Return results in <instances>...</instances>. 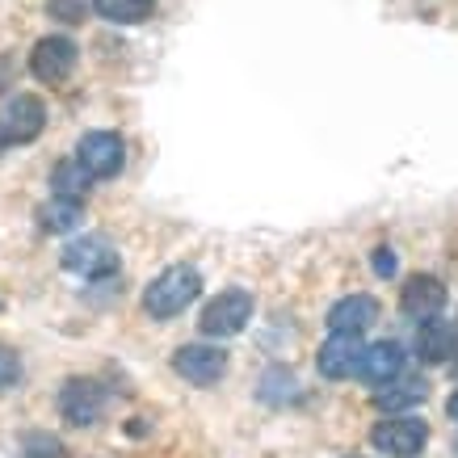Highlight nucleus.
I'll return each mask as SVG.
<instances>
[{
	"mask_svg": "<svg viewBox=\"0 0 458 458\" xmlns=\"http://www.w3.org/2000/svg\"><path fill=\"white\" fill-rule=\"evenodd\" d=\"M59 412L68 425L84 429V425H98L106 417V391L93 383V378H68L59 387Z\"/></svg>",
	"mask_w": 458,
	"mask_h": 458,
	"instance_id": "obj_7",
	"label": "nucleus"
},
{
	"mask_svg": "<svg viewBox=\"0 0 458 458\" xmlns=\"http://www.w3.org/2000/svg\"><path fill=\"white\" fill-rule=\"evenodd\" d=\"M76 160H81L93 177H118L126 165V143L114 131H89L76 143Z\"/></svg>",
	"mask_w": 458,
	"mask_h": 458,
	"instance_id": "obj_6",
	"label": "nucleus"
},
{
	"mask_svg": "<svg viewBox=\"0 0 458 458\" xmlns=\"http://www.w3.org/2000/svg\"><path fill=\"white\" fill-rule=\"evenodd\" d=\"M38 219H42V227H47V232H76V227H81V219H84V207L76 202V198L51 194V202L38 210Z\"/></svg>",
	"mask_w": 458,
	"mask_h": 458,
	"instance_id": "obj_17",
	"label": "nucleus"
},
{
	"mask_svg": "<svg viewBox=\"0 0 458 458\" xmlns=\"http://www.w3.org/2000/svg\"><path fill=\"white\" fill-rule=\"evenodd\" d=\"M202 294V274L194 265H168L165 274H156L143 291V311L152 319H173Z\"/></svg>",
	"mask_w": 458,
	"mask_h": 458,
	"instance_id": "obj_1",
	"label": "nucleus"
},
{
	"mask_svg": "<svg viewBox=\"0 0 458 458\" xmlns=\"http://www.w3.org/2000/svg\"><path fill=\"white\" fill-rule=\"evenodd\" d=\"M370 265H375L378 278H395V269H400V261H395V252H391V249H375Z\"/></svg>",
	"mask_w": 458,
	"mask_h": 458,
	"instance_id": "obj_22",
	"label": "nucleus"
},
{
	"mask_svg": "<svg viewBox=\"0 0 458 458\" xmlns=\"http://www.w3.org/2000/svg\"><path fill=\"white\" fill-rule=\"evenodd\" d=\"M64 269L68 274H76V278H110L114 269H118V249H114L106 236H81L72 240V244H64Z\"/></svg>",
	"mask_w": 458,
	"mask_h": 458,
	"instance_id": "obj_4",
	"label": "nucleus"
},
{
	"mask_svg": "<svg viewBox=\"0 0 458 458\" xmlns=\"http://www.w3.org/2000/svg\"><path fill=\"white\" fill-rule=\"evenodd\" d=\"M173 370L194 387H215L227 375V353L219 345H181L173 353Z\"/></svg>",
	"mask_w": 458,
	"mask_h": 458,
	"instance_id": "obj_8",
	"label": "nucleus"
},
{
	"mask_svg": "<svg viewBox=\"0 0 458 458\" xmlns=\"http://www.w3.org/2000/svg\"><path fill=\"white\" fill-rule=\"evenodd\" d=\"M378 319V299L370 294H349L328 311V333H366Z\"/></svg>",
	"mask_w": 458,
	"mask_h": 458,
	"instance_id": "obj_14",
	"label": "nucleus"
},
{
	"mask_svg": "<svg viewBox=\"0 0 458 458\" xmlns=\"http://www.w3.org/2000/svg\"><path fill=\"white\" fill-rule=\"evenodd\" d=\"M358 375L366 378V383H375V387H387L391 378L403 375V349L395 345V341H375V345H366Z\"/></svg>",
	"mask_w": 458,
	"mask_h": 458,
	"instance_id": "obj_13",
	"label": "nucleus"
},
{
	"mask_svg": "<svg viewBox=\"0 0 458 458\" xmlns=\"http://www.w3.org/2000/svg\"><path fill=\"white\" fill-rule=\"evenodd\" d=\"M21 383V358H17L13 349L0 345V391H9Z\"/></svg>",
	"mask_w": 458,
	"mask_h": 458,
	"instance_id": "obj_21",
	"label": "nucleus"
},
{
	"mask_svg": "<svg viewBox=\"0 0 458 458\" xmlns=\"http://www.w3.org/2000/svg\"><path fill=\"white\" fill-rule=\"evenodd\" d=\"M93 9L110 26H143L156 13V0H93Z\"/></svg>",
	"mask_w": 458,
	"mask_h": 458,
	"instance_id": "obj_15",
	"label": "nucleus"
},
{
	"mask_svg": "<svg viewBox=\"0 0 458 458\" xmlns=\"http://www.w3.org/2000/svg\"><path fill=\"white\" fill-rule=\"evenodd\" d=\"M445 307V286L433 274H412V278L403 282L400 291V311L408 319H417V324H425V319L442 316Z\"/></svg>",
	"mask_w": 458,
	"mask_h": 458,
	"instance_id": "obj_11",
	"label": "nucleus"
},
{
	"mask_svg": "<svg viewBox=\"0 0 458 458\" xmlns=\"http://www.w3.org/2000/svg\"><path fill=\"white\" fill-rule=\"evenodd\" d=\"M249 319H252V294L232 286V291H223L219 299H210V303L202 307L198 328H202V336H210V341H227V336L244 333Z\"/></svg>",
	"mask_w": 458,
	"mask_h": 458,
	"instance_id": "obj_2",
	"label": "nucleus"
},
{
	"mask_svg": "<svg viewBox=\"0 0 458 458\" xmlns=\"http://www.w3.org/2000/svg\"><path fill=\"white\" fill-rule=\"evenodd\" d=\"M47 126V106L34 93H17L4 110H0V148H21L34 143Z\"/></svg>",
	"mask_w": 458,
	"mask_h": 458,
	"instance_id": "obj_3",
	"label": "nucleus"
},
{
	"mask_svg": "<svg viewBox=\"0 0 458 458\" xmlns=\"http://www.w3.org/2000/svg\"><path fill=\"white\" fill-rule=\"evenodd\" d=\"M89 185H93V173H89L81 160H64V165H55V173H51V194H59V198L84 202V198H89Z\"/></svg>",
	"mask_w": 458,
	"mask_h": 458,
	"instance_id": "obj_16",
	"label": "nucleus"
},
{
	"mask_svg": "<svg viewBox=\"0 0 458 458\" xmlns=\"http://www.w3.org/2000/svg\"><path fill=\"white\" fill-rule=\"evenodd\" d=\"M425 395H429L425 378H408V383H395V378H391L387 391H375V403L378 408H408V403H420Z\"/></svg>",
	"mask_w": 458,
	"mask_h": 458,
	"instance_id": "obj_18",
	"label": "nucleus"
},
{
	"mask_svg": "<svg viewBox=\"0 0 458 458\" xmlns=\"http://www.w3.org/2000/svg\"><path fill=\"white\" fill-rule=\"evenodd\" d=\"M375 450L391 458H417L425 445H429V425L417 417H391V420H378L375 433H370Z\"/></svg>",
	"mask_w": 458,
	"mask_h": 458,
	"instance_id": "obj_5",
	"label": "nucleus"
},
{
	"mask_svg": "<svg viewBox=\"0 0 458 458\" xmlns=\"http://www.w3.org/2000/svg\"><path fill=\"white\" fill-rule=\"evenodd\" d=\"M76 59H81L76 42L64 38V34H51V38H38V47L30 51V72L42 84H59L76 72Z\"/></svg>",
	"mask_w": 458,
	"mask_h": 458,
	"instance_id": "obj_9",
	"label": "nucleus"
},
{
	"mask_svg": "<svg viewBox=\"0 0 458 458\" xmlns=\"http://www.w3.org/2000/svg\"><path fill=\"white\" fill-rule=\"evenodd\" d=\"M458 353V324H450V319H425L417 328V358L429 361V366H442V361H450Z\"/></svg>",
	"mask_w": 458,
	"mask_h": 458,
	"instance_id": "obj_12",
	"label": "nucleus"
},
{
	"mask_svg": "<svg viewBox=\"0 0 458 458\" xmlns=\"http://www.w3.org/2000/svg\"><path fill=\"white\" fill-rule=\"evenodd\" d=\"M47 13L55 21H64V26H76L89 13V0H47Z\"/></svg>",
	"mask_w": 458,
	"mask_h": 458,
	"instance_id": "obj_20",
	"label": "nucleus"
},
{
	"mask_svg": "<svg viewBox=\"0 0 458 458\" xmlns=\"http://www.w3.org/2000/svg\"><path fill=\"white\" fill-rule=\"evenodd\" d=\"M445 412H450V417L458 420V391H454V395H450V403H445Z\"/></svg>",
	"mask_w": 458,
	"mask_h": 458,
	"instance_id": "obj_23",
	"label": "nucleus"
},
{
	"mask_svg": "<svg viewBox=\"0 0 458 458\" xmlns=\"http://www.w3.org/2000/svg\"><path fill=\"white\" fill-rule=\"evenodd\" d=\"M21 458H64V442L51 433H26L21 437Z\"/></svg>",
	"mask_w": 458,
	"mask_h": 458,
	"instance_id": "obj_19",
	"label": "nucleus"
},
{
	"mask_svg": "<svg viewBox=\"0 0 458 458\" xmlns=\"http://www.w3.org/2000/svg\"><path fill=\"white\" fill-rule=\"evenodd\" d=\"M361 353H366L361 333H328V341L316 353V366L324 378L341 383V378H353L361 370Z\"/></svg>",
	"mask_w": 458,
	"mask_h": 458,
	"instance_id": "obj_10",
	"label": "nucleus"
}]
</instances>
